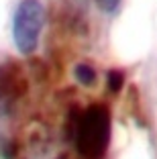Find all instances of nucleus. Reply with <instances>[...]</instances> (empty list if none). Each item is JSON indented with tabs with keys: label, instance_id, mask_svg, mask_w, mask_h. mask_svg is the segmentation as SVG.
<instances>
[{
	"label": "nucleus",
	"instance_id": "nucleus-3",
	"mask_svg": "<svg viewBox=\"0 0 157 159\" xmlns=\"http://www.w3.org/2000/svg\"><path fill=\"white\" fill-rule=\"evenodd\" d=\"M74 75L76 80H78L80 84L84 86H94L96 84V71H94L92 66H88V63H78L74 70Z\"/></svg>",
	"mask_w": 157,
	"mask_h": 159
},
{
	"label": "nucleus",
	"instance_id": "nucleus-2",
	"mask_svg": "<svg viewBox=\"0 0 157 159\" xmlns=\"http://www.w3.org/2000/svg\"><path fill=\"white\" fill-rule=\"evenodd\" d=\"M45 25V8L39 0H21L14 12L12 35L14 43L23 55H29L37 49L39 35Z\"/></svg>",
	"mask_w": 157,
	"mask_h": 159
},
{
	"label": "nucleus",
	"instance_id": "nucleus-4",
	"mask_svg": "<svg viewBox=\"0 0 157 159\" xmlns=\"http://www.w3.org/2000/svg\"><path fill=\"white\" fill-rule=\"evenodd\" d=\"M108 86H110L112 92H118L120 86H122V74L120 71H110L108 74Z\"/></svg>",
	"mask_w": 157,
	"mask_h": 159
},
{
	"label": "nucleus",
	"instance_id": "nucleus-5",
	"mask_svg": "<svg viewBox=\"0 0 157 159\" xmlns=\"http://www.w3.org/2000/svg\"><path fill=\"white\" fill-rule=\"evenodd\" d=\"M118 2L120 0H96V4L100 6V10H104V12H114V10L118 8Z\"/></svg>",
	"mask_w": 157,
	"mask_h": 159
},
{
	"label": "nucleus",
	"instance_id": "nucleus-1",
	"mask_svg": "<svg viewBox=\"0 0 157 159\" xmlns=\"http://www.w3.org/2000/svg\"><path fill=\"white\" fill-rule=\"evenodd\" d=\"M110 139V116L104 106H90L78 120L76 145L84 157H100Z\"/></svg>",
	"mask_w": 157,
	"mask_h": 159
}]
</instances>
